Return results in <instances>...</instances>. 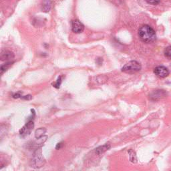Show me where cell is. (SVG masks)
I'll use <instances>...</instances> for the list:
<instances>
[{
	"label": "cell",
	"mask_w": 171,
	"mask_h": 171,
	"mask_svg": "<svg viewBox=\"0 0 171 171\" xmlns=\"http://www.w3.org/2000/svg\"><path fill=\"white\" fill-rule=\"evenodd\" d=\"M140 39L144 43H151L156 39V34L154 29L148 25H144L138 30Z\"/></svg>",
	"instance_id": "1"
},
{
	"label": "cell",
	"mask_w": 171,
	"mask_h": 171,
	"mask_svg": "<svg viewBox=\"0 0 171 171\" xmlns=\"http://www.w3.org/2000/svg\"><path fill=\"white\" fill-rule=\"evenodd\" d=\"M45 164V159L42 155V148L36 149L34 152L33 159H32V164L35 168H40Z\"/></svg>",
	"instance_id": "2"
},
{
	"label": "cell",
	"mask_w": 171,
	"mask_h": 171,
	"mask_svg": "<svg viewBox=\"0 0 171 171\" xmlns=\"http://www.w3.org/2000/svg\"><path fill=\"white\" fill-rule=\"evenodd\" d=\"M141 69V65L136 61H130L123 66L122 71L128 74L136 73Z\"/></svg>",
	"instance_id": "3"
},
{
	"label": "cell",
	"mask_w": 171,
	"mask_h": 171,
	"mask_svg": "<svg viewBox=\"0 0 171 171\" xmlns=\"http://www.w3.org/2000/svg\"><path fill=\"white\" fill-rule=\"evenodd\" d=\"M34 127V123L32 120H28V122L20 130V134L22 137L29 135Z\"/></svg>",
	"instance_id": "4"
},
{
	"label": "cell",
	"mask_w": 171,
	"mask_h": 171,
	"mask_svg": "<svg viewBox=\"0 0 171 171\" xmlns=\"http://www.w3.org/2000/svg\"><path fill=\"white\" fill-rule=\"evenodd\" d=\"M154 73L159 77H166L169 74V71L164 66H158L154 68Z\"/></svg>",
	"instance_id": "5"
},
{
	"label": "cell",
	"mask_w": 171,
	"mask_h": 171,
	"mask_svg": "<svg viewBox=\"0 0 171 171\" xmlns=\"http://www.w3.org/2000/svg\"><path fill=\"white\" fill-rule=\"evenodd\" d=\"M84 26L79 20H75L72 21V29L74 33L80 34L84 31Z\"/></svg>",
	"instance_id": "6"
},
{
	"label": "cell",
	"mask_w": 171,
	"mask_h": 171,
	"mask_svg": "<svg viewBox=\"0 0 171 171\" xmlns=\"http://www.w3.org/2000/svg\"><path fill=\"white\" fill-rule=\"evenodd\" d=\"M14 58V54L11 51L5 50H3L1 53V61H8L12 60Z\"/></svg>",
	"instance_id": "7"
},
{
	"label": "cell",
	"mask_w": 171,
	"mask_h": 171,
	"mask_svg": "<svg viewBox=\"0 0 171 171\" xmlns=\"http://www.w3.org/2000/svg\"><path fill=\"white\" fill-rule=\"evenodd\" d=\"M52 7V2L50 0H44L42 4V11L44 12H48Z\"/></svg>",
	"instance_id": "8"
},
{
	"label": "cell",
	"mask_w": 171,
	"mask_h": 171,
	"mask_svg": "<svg viewBox=\"0 0 171 171\" xmlns=\"http://www.w3.org/2000/svg\"><path fill=\"white\" fill-rule=\"evenodd\" d=\"M110 145L108 144H106L103 145L102 146H100L98 147V148L96 149V153L98 154H102L103 152H104L105 151H106L107 150L110 148Z\"/></svg>",
	"instance_id": "9"
},
{
	"label": "cell",
	"mask_w": 171,
	"mask_h": 171,
	"mask_svg": "<svg viewBox=\"0 0 171 171\" xmlns=\"http://www.w3.org/2000/svg\"><path fill=\"white\" fill-rule=\"evenodd\" d=\"M45 132H46V129H45L44 128H40L36 131V132H35V136H36V138H41L42 136H44Z\"/></svg>",
	"instance_id": "10"
},
{
	"label": "cell",
	"mask_w": 171,
	"mask_h": 171,
	"mask_svg": "<svg viewBox=\"0 0 171 171\" xmlns=\"http://www.w3.org/2000/svg\"><path fill=\"white\" fill-rule=\"evenodd\" d=\"M164 53L166 58H168V60H171V45L165 48Z\"/></svg>",
	"instance_id": "11"
},
{
	"label": "cell",
	"mask_w": 171,
	"mask_h": 171,
	"mask_svg": "<svg viewBox=\"0 0 171 171\" xmlns=\"http://www.w3.org/2000/svg\"><path fill=\"white\" fill-rule=\"evenodd\" d=\"M13 64V62H10V61H9V62H7L4 64H3V65L1 66V73H3V72H5V71H6L7 69H9L10 68V66H12Z\"/></svg>",
	"instance_id": "12"
},
{
	"label": "cell",
	"mask_w": 171,
	"mask_h": 171,
	"mask_svg": "<svg viewBox=\"0 0 171 171\" xmlns=\"http://www.w3.org/2000/svg\"><path fill=\"white\" fill-rule=\"evenodd\" d=\"M61 77L60 76L58 78L57 81L56 82H55L54 84H53V86L55 87L56 88H60V86L61 85Z\"/></svg>",
	"instance_id": "13"
},
{
	"label": "cell",
	"mask_w": 171,
	"mask_h": 171,
	"mask_svg": "<svg viewBox=\"0 0 171 171\" xmlns=\"http://www.w3.org/2000/svg\"><path fill=\"white\" fill-rule=\"evenodd\" d=\"M145 1L149 4L156 5V4H159L160 1V0H145Z\"/></svg>",
	"instance_id": "14"
},
{
	"label": "cell",
	"mask_w": 171,
	"mask_h": 171,
	"mask_svg": "<svg viewBox=\"0 0 171 171\" xmlns=\"http://www.w3.org/2000/svg\"><path fill=\"white\" fill-rule=\"evenodd\" d=\"M22 99L23 100H29L31 99V95H28V96H23Z\"/></svg>",
	"instance_id": "15"
},
{
	"label": "cell",
	"mask_w": 171,
	"mask_h": 171,
	"mask_svg": "<svg viewBox=\"0 0 171 171\" xmlns=\"http://www.w3.org/2000/svg\"><path fill=\"white\" fill-rule=\"evenodd\" d=\"M21 96V95L20 93H16V94H14L13 95V98H20Z\"/></svg>",
	"instance_id": "16"
},
{
	"label": "cell",
	"mask_w": 171,
	"mask_h": 171,
	"mask_svg": "<svg viewBox=\"0 0 171 171\" xmlns=\"http://www.w3.org/2000/svg\"><path fill=\"white\" fill-rule=\"evenodd\" d=\"M61 146H62V142H60V143H58V144H57V145H56V149L58 150V149L61 148Z\"/></svg>",
	"instance_id": "17"
}]
</instances>
